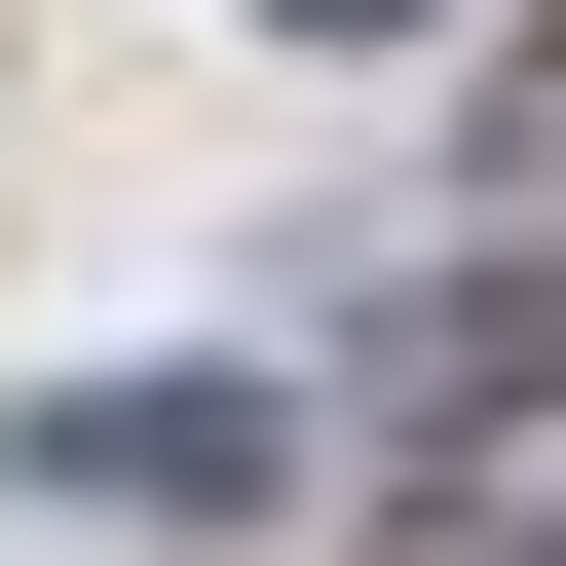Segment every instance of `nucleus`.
Returning <instances> with one entry per match:
<instances>
[{
    "mask_svg": "<svg viewBox=\"0 0 566 566\" xmlns=\"http://www.w3.org/2000/svg\"><path fill=\"white\" fill-rule=\"evenodd\" d=\"M0 453H39L76 528H227V491H303V416H264V378H39Z\"/></svg>",
    "mask_w": 566,
    "mask_h": 566,
    "instance_id": "1",
    "label": "nucleus"
},
{
    "mask_svg": "<svg viewBox=\"0 0 566 566\" xmlns=\"http://www.w3.org/2000/svg\"><path fill=\"white\" fill-rule=\"evenodd\" d=\"M528 378H566V303H453V340H416V378H378V416H416V453H491V416H528Z\"/></svg>",
    "mask_w": 566,
    "mask_h": 566,
    "instance_id": "2",
    "label": "nucleus"
},
{
    "mask_svg": "<svg viewBox=\"0 0 566 566\" xmlns=\"http://www.w3.org/2000/svg\"><path fill=\"white\" fill-rule=\"evenodd\" d=\"M264 39H416V0H264Z\"/></svg>",
    "mask_w": 566,
    "mask_h": 566,
    "instance_id": "3",
    "label": "nucleus"
},
{
    "mask_svg": "<svg viewBox=\"0 0 566 566\" xmlns=\"http://www.w3.org/2000/svg\"><path fill=\"white\" fill-rule=\"evenodd\" d=\"M491 566H566V491H491Z\"/></svg>",
    "mask_w": 566,
    "mask_h": 566,
    "instance_id": "4",
    "label": "nucleus"
}]
</instances>
